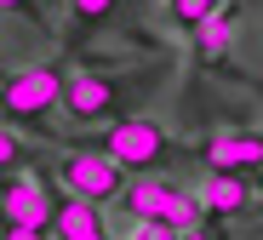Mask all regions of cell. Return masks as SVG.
<instances>
[{
    "label": "cell",
    "mask_w": 263,
    "mask_h": 240,
    "mask_svg": "<svg viewBox=\"0 0 263 240\" xmlns=\"http://www.w3.org/2000/svg\"><path fill=\"white\" fill-rule=\"evenodd\" d=\"M206 172H229V177H257L263 172V137L257 132H217L200 143Z\"/></svg>",
    "instance_id": "52a82bcc"
},
{
    "label": "cell",
    "mask_w": 263,
    "mask_h": 240,
    "mask_svg": "<svg viewBox=\"0 0 263 240\" xmlns=\"http://www.w3.org/2000/svg\"><path fill=\"white\" fill-rule=\"evenodd\" d=\"M63 63H34L17 69L12 80H0V115L12 126H40L52 109H63Z\"/></svg>",
    "instance_id": "6da1fadb"
},
{
    "label": "cell",
    "mask_w": 263,
    "mask_h": 240,
    "mask_svg": "<svg viewBox=\"0 0 263 240\" xmlns=\"http://www.w3.org/2000/svg\"><path fill=\"white\" fill-rule=\"evenodd\" d=\"M229 40H235V23H229V12H217V17H206V23L195 29V52H200V58H223Z\"/></svg>",
    "instance_id": "7c38bea8"
},
{
    "label": "cell",
    "mask_w": 263,
    "mask_h": 240,
    "mask_svg": "<svg viewBox=\"0 0 263 240\" xmlns=\"http://www.w3.org/2000/svg\"><path fill=\"white\" fill-rule=\"evenodd\" d=\"M23 160H29V143H23L12 126H0V177H12Z\"/></svg>",
    "instance_id": "4fadbf2b"
},
{
    "label": "cell",
    "mask_w": 263,
    "mask_h": 240,
    "mask_svg": "<svg viewBox=\"0 0 263 240\" xmlns=\"http://www.w3.org/2000/svg\"><path fill=\"white\" fill-rule=\"evenodd\" d=\"M58 240H115L109 234V223H103V206L98 200H80V195H69V200H58Z\"/></svg>",
    "instance_id": "9c48e42d"
},
{
    "label": "cell",
    "mask_w": 263,
    "mask_h": 240,
    "mask_svg": "<svg viewBox=\"0 0 263 240\" xmlns=\"http://www.w3.org/2000/svg\"><path fill=\"white\" fill-rule=\"evenodd\" d=\"M120 12V0H69V34H92Z\"/></svg>",
    "instance_id": "30bf717a"
},
{
    "label": "cell",
    "mask_w": 263,
    "mask_h": 240,
    "mask_svg": "<svg viewBox=\"0 0 263 240\" xmlns=\"http://www.w3.org/2000/svg\"><path fill=\"white\" fill-rule=\"evenodd\" d=\"M120 109H126V80L98 75V69H80V75L63 80V120H74V126H115V120H126Z\"/></svg>",
    "instance_id": "277c9868"
},
{
    "label": "cell",
    "mask_w": 263,
    "mask_h": 240,
    "mask_svg": "<svg viewBox=\"0 0 263 240\" xmlns=\"http://www.w3.org/2000/svg\"><path fill=\"white\" fill-rule=\"evenodd\" d=\"M58 183L69 189V195L103 206V200H120V195H126V166L86 143V149H69V155L58 160Z\"/></svg>",
    "instance_id": "5b68a950"
},
{
    "label": "cell",
    "mask_w": 263,
    "mask_h": 240,
    "mask_svg": "<svg viewBox=\"0 0 263 240\" xmlns=\"http://www.w3.org/2000/svg\"><path fill=\"white\" fill-rule=\"evenodd\" d=\"M0 240H52V234H46V229H6Z\"/></svg>",
    "instance_id": "2e32d148"
},
{
    "label": "cell",
    "mask_w": 263,
    "mask_h": 240,
    "mask_svg": "<svg viewBox=\"0 0 263 240\" xmlns=\"http://www.w3.org/2000/svg\"><path fill=\"white\" fill-rule=\"evenodd\" d=\"M0 223H6V229H46V234H52V223H58V195H52L40 177H23V172L0 177Z\"/></svg>",
    "instance_id": "8992f818"
},
{
    "label": "cell",
    "mask_w": 263,
    "mask_h": 240,
    "mask_svg": "<svg viewBox=\"0 0 263 240\" xmlns=\"http://www.w3.org/2000/svg\"><path fill=\"white\" fill-rule=\"evenodd\" d=\"M126 240H178V234H172L166 223H138V229H132Z\"/></svg>",
    "instance_id": "9a60e30c"
},
{
    "label": "cell",
    "mask_w": 263,
    "mask_h": 240,
    "mask_svg": "<svg viewBox=\"0 0 263 240\" xmlns=\"http://www.w3.org/2000/svg\"><path fill=\"white\" fill-rule=\"evenodd\" d=\"M200 195V212L206 217H240L257 195H252V183L246 177H229V172H206V183L195 189Z\"/></svg>",
    "instance_id": "ba28073f"
},
{
    "label": "cell",
    "mask_w": 263,
    "mask_h": 240,
    "mask_svg": "<svg viewBox=\"0 0 263 240\" xmlns=\"http://www.w3.org/2000/svg\"><path fill=\"white\" fill-rule=\"evenodd\" d=\"M92 149H103V155L120 160L126 172H149V166L172 160V132H166L160 120H149V115H126V120H115V126L98 132Z\"/></svg>",
    "instance_id": "7a4b0ae2"
},
{
    "label": "cell",
    "mask_w": 263,
    "mask_h": 240,
    "mask_svg": "<svg viewBox=\"0 0 263 240\" xmlns=\"http://www.w3.org/2000/svg\"><path fill=\"white\" fill-rule=\"evenodd\" d=\"M120 206L138 217V223H166V229H195L206 212H200V195H189V189L166 183V177H138L126 183Z\"/></svg>",
    "instance_id": "3957f363"
},
{
    "label": "cell",
    "mask_w": 263,
    "mask_h": 240,
    "mask_svg": "<svg viewBox=\"0 0 263 240\" xmlns=\"http://www.w3.org/2000/svg\"><path fill=\"white\" fill-rule=\"evenodd\" d=\"M223 12V0H166V17H172V29H183V34H195L206 17H217Z\"/></svg>",
    "instance_id": "8fae6325"
},
{
    "label": "cell",
    "mask_w": 263,
    "mask_h": 240,
    "mask_svg": "<svg viewBox=\"0 0 263 240\" xmlns=\"http://www.w3.org/2000/svg\"><path fill=\"white\" fill-rule=\"evenodd\" d=\"M0 12H12V17H23V23H34V29H52L46 12H40V0H0Z\"/></svg>",
    "instance_id": "5bb4252c"
},
{
    "label": "cell",
    "mask_w": 263,
    "mask_h": 240,
    "mask_svg": "<svg viewBox=\"0 0 263 240\" xmlns=\"http://www.w3.org/2000/svg\"><path fill=\"white\" fill-rule=\"evenodd\" d=\"M257 200H263V172H257Z\"/></svg>",
    "instance_id": "e0dca14e"
}]
</instances>
